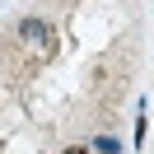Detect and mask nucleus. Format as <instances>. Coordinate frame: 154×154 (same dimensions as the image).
<instances>
[{
    "mask_svg": "<svg viewBox=\"0 0 154 154\" xmlns=\"http://www.w3.org/2000/svg\"><path fill=\"white\" fill-rule=\"evenodd\" d=\"M61 154H89V149H84V145H70V149H61Z\"/></svg>",
    "mask_w": 154,
    "mask_h": 154,
    "instance_id": "nucleus-3",
    "label": "nucleus"
},
{
    "mask_svg": "<svg viewBox=\"0 0 154 154\" xmlns=\"http://www.w3.org/2000/svg\"><path fill=\"white\" fill-rule=\"evenodd\" d=\"M19 38L47 56V51H51V23H47V19H38V14H23V19H19Z\"/></svg>",
    "mask_w": 154,
    "mask_h": 154,
    "instance_id": "nucleus-1",
    "label": "nucleus"
},
{
    "mask_svg": "<svg viewBox=\"0 0 154 154\" xmlns=\"http://www.w3.org/2000/svg\"><path fill=\"white\" fill-rule=\"evenodd\" d=\"M89 149H98V154H122V145H117L112 135H98V140L89 145Z\"/></svg>",
    "mask_w": 154,
    "mask_h": 154,
    "instance_id": "nucleus-2",
    "label": "nucleus"
}]
</instances>
